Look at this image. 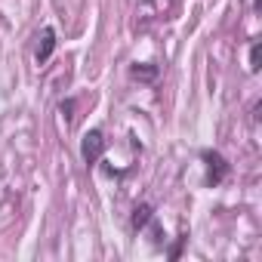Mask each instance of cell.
Masks as SVG:
<instances>
[{
  "instance_id": "1",
  "label": "cell",
  "mask_w": 262,
  "mask_h": 262,
  "mask_svg": "<svg viewBox=\"0 0 262 262\" xmlns=\"http://www.w3.org/2000/svg\"><path fill=\"white\" fill-rule=\"evenodd\" d=\"M105 155V133L102 129H86L83 139H80V158L86 167H96Z\"/></svg>"
},
{
  "instance_id": "2",
  "label": "cell",
  "mask_w": 262,
  "mask_h": 262,
  "mask_svg": "<svg viewBox=\"0 0 262 262\" xmlns=\"http://www.w3.org/2000/svg\"><path fill=\"white\" fill-rule=\"evenodd\" d=\"M201 158H204V164H207V185H210V188L222 185L225 176H228V161H225L219 151H204Z\"/></svg>"
},
{
  "instance_id": "3",
  "label": "cell",
  "mask_w": 262,
  "mask_h": 262,
  "mask_svg": "<svg viewBox=\"0 0 262 262\" xmlns=\"http://www.w3.org/2000/svg\"><path fill=\"white\" fill-rule=\"evenodd\" d=\"M53 50H56V28H43V31L37 34V50H34V59H37V65L50 62Z\"/></svg>"
},
{
  "instance_id": "4",
  "label": "cell",
  "mask_w": 262,
  "mask_h": 262,
  "mask_svg": "<svg viewBox=\"0 0 262 262\" xmlns=\"http://www.w3.org/2000/svg\"><path fill=\"white\" fill-rule=\"evenodd\" d=\"M151 219H155L151 204H139V207L133 210V216H129V228H133V231H142V228H148Z\"/></svg>"
},
{
  "instance_id": "5",
  "label": "cell",
  "mask_w": 262,
  "mask_h": 262,
  "mask_svg": "<svg viewBox=\"0 0 262 262\" xmlns=\"http://www.w3.org/2000/svg\"><path fill=\"white\" fill-rule=\"evenodd\" d=\"M158 74H161L158 65H133V68H129V77H133V80H142V83L158 80Z\"/></svg>"
},
{
  "instance_id": "6",
  "label": "cell",
  "mask_w": 262,
  "mask_h": 262,
  "mask_svg": "<svg viewBox=\"0 0 262 262\" xmlns=\"http://www.w3.org/2000/svg\"><path fill=\"white\" fill-rule=\"evenodd\" d=\"M259 59H262V43L253 40V47H250V71H259Z\"/></svg>"
},
{
  "instance_id": "7",
  "label": "cell",
  "mask_w": 262,
  "mask_h": 262,
  "mask_svg": "<svg viewBox=\"0 0 262 262\" xmlns=\"http://www.w3.org/2000/svg\"><path fill=\"white\" fill-rule=\"evenodd\" d=\"M148 225H151V241H155V244H164V228H161L155 219H151Z\"/></svg>"
},
{
  "instance_id": "8",
  "label": "cell",
  "mask_w": 262,
  "mask_h": 262,
  "mask_svg": "<svg viewBox=\"0 0 262 262\" xmlns=\"http://www.w3.org/2000/svg\"><path fill=\"white\" fill-rule=\"evenodd\" d=\"M185 241H188V234H182V237L173 244V250H170V259H179V256H182V247H185Z\"/></svg>"
},
{
  "instance_id": "9",
  "label": "cell",
  "mask_w": 262,
  "mask_h": 262,
  "mask_svg": "<svg viewBox=\"0 0 262 262\" xmlns=\"http://www.w3.org/2000/svg\"><path fill=\"white\" fill-rule=\"evenodd\" d=\"M59 111L65 114V120H71V117H74V114H71V111H74V99H65V102L59 105Z\"/></svg>"
}]
</instances>
